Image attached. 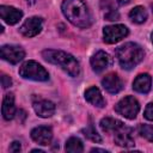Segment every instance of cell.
Masks as SVG:
<instances>
[{
  "label": "cell",
  "mask_w": 153,
  "mask_h": 153,
  "mask_svg": "<svg viewBox=\"0 0 153 153\" xmlns=\"http://www.w3.org/2000/svg\"><path fill=\"white\" fill-rule=\"evenodd\" d=\"M63 16L78 27H88L92 23L90 11L82 0H63L61 5Z\"/></svg>",
  "instance_id": "obj_1"
},
{
  "label": "cell",
  "mask_w": 153,
  "mask_h": 153,
  "mask_svg": "<svg viewBox=\"0 0 153 153\" xmlns=\"http://www.w3.org/2000/svg\"><path fill=\"white\" fill-rule=\"evenodd\" d=\"M42 56L47 62L54 63L60 66L67 74L71 76H79L80 74V66L79 62L68 53L62 50H54V49H45L42 51Z\"/></svg>",
  "instance_id": "obj_2"
},
{
  "label": "cell",
  "mask_w": 153,
  "mask_h": 153,
  "mask_svg": "<svg viewBox=\"0 0 153 153\" xmlns=\"http://www.w3.org/2000/svg\"><path fill=\"white\" fill-rule=\"evenodd\" d=\"M116 57L118 60V63L123 69H131L136 65H139L145 56L143 49L134 43V42H128L122 44L116 49Z\"/></svg>",
  "instance_id": "obj_3"
},
{
  "label": "cell",
  "mask_w": 153,
  "mask_h": 153,
  "mask_svg": "<svg viewBox=\"0 0 153 153\" xmlns=\"http://www.w3.org/2000/svg\"><path fill=\"white\" fill-rule=\"evenodd\" d=\"M19 75L24 79L35 80V81H47L49 74L43 66L36 61H26L19 68Z\"/></svg>",
  "instance_id": "obj_4"
},
{
  "label": "cell",
  "mask_w": 153,
  "mask_h": 153,
  "mask_svg": "<svg viewBox=\"0 0 153 153\" xmlns=\"http://www.w3.org/2000/svg\"><path fill=\"white\" fill-rule=\"evenodd\" d=\"M115 111L128 120H134L140 111V104L136 98L127 96L115 105Z\"/></svg>",
  "instance_id": "obj_5"
},
{
  "label": "cell",
  "mask_w": 153,
  "mask_h": 153,
  "mask_svg": "<svg viewBox=\"0 0 153 153\" xmlns=\"http://www.w3.org/2000/svg\"><path fill=\"white\" fill-rule=\"evenodd\" d=\"M129 33L128 27L122 24H116V25H108L103 29V39L105 43L114 44L124 38Z\"/></svg>",
  "instance_id": "obj_6"
},
{
  "label": "cell",
  "mask_w": 153,
  "mask_h": 153,
  "mask_svg": "<svg viewBox=\"0 0 153 153\" xmlns=\"http://www.w3.org/2000/svg\"><path fill=\"white\" fill-rule=\"evenodd\" d=\"M0 53H1V57L2 60L12 63V65H16L18 62H20L24 56H25V51L18 47V45H12V44H5L1 47L0 49Z\"/></svg>",
  "instance_id": "obj_7"
},
{
  "label": "cell",
  "mask_w": 153,
  "mask_h": 153,
  "mask_svg": "<svg viewBox=\"0 0 153 153\" xmlns=\"http://www.w3.org/2000/svg\"><path fill=\"white\" fill-rule=\"evenodd\" d=\"M43 27V20L39 17H31L27 18L22 26L19 27V31L25 37H35L37 36Z\"/></svg>",
  "instance_id": "obj_8"
},
{
  "label": "cell",
  "mask_w": 153,
  "mask_h": 153,
  "mask_svg": "<svg viewBox=\"0 0 153 153\" xmlns=\"http://www.w3.org/2000/svg\"><path fill=\"white\" fill-rule=\"evenodd\" d=\"M90 62H91V67H92L93 72L102 73L103 71L108 69L112 65V57L108 53H105L103 50H99V51H97L96 54L92 55Z\"/></svg>",
  "instance_id": "obj_9"
},
{
  "label": "cell",
  "mask_w": 153,
  "mask_h": 153,
  "mask_svg": "<svg viewBox=\"0 0 153 153\" xmlns=\"http://www.w3.org/2000/svg\"><path fill=\"white\" fill-rule=\"evenodd\" d=\"M31 137L35 142L41 146H48L53 139V131L50 127L39 126L31 130Z\"/></svg>",
  "instance_id": "obj_10"
},
{
  "label": "cell",
  "mask_w": 153,
  "mask_h": 153,
  "mask_svg": "<svg viewBox=\"0 0 153 153\" xmlns=\"http://www.w3.org/2000/svg\"><path fill=\"white\" fill-rule=\"evenodd\" d=\"M0 16L5 23H7L8 25H14L22 19L23 12L16 7L2 5L0 6Z\"/></svg>",
  "instance_id": "obj_11"
},
{
  "label": "cell",
  "mask_w": 153,
  "mask_h": 153,
  "mask_svg": "<svg viewBox=\"0 0 153 153\" xmlns=\"http://www.w3.org/2000/svg\"><path fill=\"white\" fill-rule=\"evenodd\" d=\"M102 85L105 91H108L109 93H112V94L118 93L123 88V82L116 73H110V74L105 75L102 79Z\"/></svg>",
  "instance_id": "obj_12"
},
{
  "label": "cell",
  "mask_w": 153,
  "mask_h": 153,
  "mask_svg": "<svg viewBox=\"0 0 153 153\" xmlns=\"http://www.w3.org/2000/svg\"><path fill=\"white\" fill-rule=\"evenodd\" d=\"M115 143L122 147H133L134 143V137H133V129L127 128V127H121L117 131H115Z\"/></svg>",
  "instance_id": "obj_13"
},
{
  "label": "cell",
  "mask_w": 153,
  "mask_h": 153,
  "mask_svg": "<svg viewBox=\"0 0 153 153\" xmlns=\"http://www.w3.org/2000/svg\"><path fill=\"white\" fill-rule=\"evenodd\" d=\"M33 110L39 117L48 118V117L54 115L55 104L50 100H47V99H38V100L33 102Z\"/></svg>",
  "instance_id": "obj_14"
},
{
  "label": "cell",
  "mask_w": 153,
  "mask_h": 153,
  "mask_svg": "<svg viewBox=\"0 0 153 153\" xmlns=\"http://www.w3.org/2000/svg\"><path fill=\"white\" fill-rule=\"evenodd\" d=\"M151 86H152V78L147 73L139 74L133 82L134 91H136L139 93H148L151 90Z\"/></svg>",
  "instance_id": "obj_15"
},
{
  "label": "cell",
  "mask_w": 153,
  "mask_h": 153,
  "mask_svg": "<svg viewBox=\"0 0 153 153\" xmlns=\"http://www.w3.org/2000/svg\"><path fill=\"white\" fill-rule=\"evenodd\" d=\"M1 112L2 117L6 121H10L16 115V106H14V97L12 93L5 94L2 99V106H1Z\"/></svg>",
  "instance_id": "obj_16"
},
{
  "label": "cell",
  "mask_w": 153,
  "mask_h": 153,
  "mask_svg": "<svg viewBox=\"0 0 153 153\" xmlns=\"http://www.w3.org/2000/svg\"><path fill=\"white\" fill-rule=\"evenodd\" d=\"M85 99L97 108H103L105 105V99L103 98L99 88L96 86H91L85 91Z\"/></svg>",
  "instance_id": "obj_17"
},
{
  "label": "cell",
  "mask_w": 153,
  "mask_h": 153,
  "mask_svg": "<svg viewBox=\"0 0 153 153\" xmlns=\"http://www.w3.org/2000/svg\"><path fill=\"white\" fill-rule=\"evenodd\" d=\"M99 126H100L102 130L105 131V133H115V131H117L121 127H123L124 124H123L121 121L116 120V118H112V117H104V118L100 120Z\"/></svg>",
  "instance_id": "obj_18"
},
{
  "label": "cell",
  "mask_w": 153,
  "mask_h": 153,
  "mask_svg": "<svg viewBox=\"0 0 153 153\" xmlns=\"http://www.w3.org/2000/svg\"><path fill=\"white\" fill-rule=\"evenodd\" d=\"M129 18L136 24H142L147 19V11L142 6H136L129 12Z\"/></svg>",
  "instance_id": "obj_19"
},
{
  "label": "cell",
  "mask_w": 153,
  "mask_h": 153,
  "mask_svg": "<svg viewBox=\"0 0 153 153\" xmlns=\"http://www.w3.org/2000/svg\"><path fill=\"white\" fill-rule=\"evenodd\" d=\"M65 149L67 152H71V153H81L84 151V145H82V141L79 139V137H75V136H72L67 140L66 142V146H65Z\"/></svg>",
  "instance_id": "obj_20"
},
{
  "label": "cell",
  "mask_w": 153,
  "mask_h": 153,
  "mask_svg": "<svg viewBox=\"0 0 153 153\" xmlns=\"http://www.w3.org/2000/svg\"><path fill=\"white\" fill-rule=\"evenodd\" d=\"M82 134H84L88 140H91V141H93V142H102V137L99 136V134L97 133V130L94 129V127H93L92 124H90L88 127L84 128V129H82Z\"/></svg>",
  "instance_id": "obj_21"
},
{
  "label": "cell",
  "mask_w": 153,
  "mask_h": 153,
  "mask_svg": "<svg viewBox=\"0 0 153 153\" xmlns=\"http://www.w3.org/2000/svg\"><path fill=\"white\" fill-rule=\"evenodd\" d=\"M139 133L142 137H145L146 140L153 142V126L151 124H141L139 127Z\"/></svg>",
  "instance_id": "obj_22"
},
{
  "label": "cell",
  "mask_w": 153,
  "mask_h": 153,
  "mask_svg": "<svg viewBox=\"0 0 153 153\" xmlns=\"http://www.w3.org/2000/svg\"><path fill=\"white\" fill-rule=\"evenodd\" d=\"M104 18H105L106 20H111V22L118 20V19H120V13L117 12L116 8H111V10H108V11L104 13Z\"/></svg>",
  "instance_id": "obj_23"
},
{
  "label": "cell",
  "mask_w": 153,
  "mask_h": 153,
  "mask_svg": "<svg viewBox=\"0 0 153 153\" xmlns=\"http://www.w3.org/2000/svg\"><path fill=\"white\" fill-rule=\"evenodd\" d=\"M143 116H145L146 120L153 121V103L147 104V106L145 109V112H143Z\"/></svg>",
  "instance_id": "obj_24"
},
{
  "label": "cell",
  "mask_w": 153,
  "mask_h": 153,
  "mask_svg": "<svg viewBox=\"0 0 153 153\" xmlns=\"http://www.w3.org/2000/svg\"><path fill=\"white\" fill-rule=\"evenodd\" d=\"M1 85H2L4 88L10 87V86L12 85V80H11V78H10L8 75H6V74H2V76H1Z\"/></svg>",
  "instance_id": "obj_25"
},
{
  "label": "cell",
  "mask_w": 153,
  "mask_h": 153,
  "mask_svg": "<svg viewBox=\"0 0 153 153\" xmlns=\"http://www.w3.org/2000/svg\"><path fill=\"white\" fill-rule=\"evenodd\" d=\"M20 149H22V146H20V142H18V141H13L10 146V152L16 153V152H19Z\"/></svg>",
  "instance_id": "obj_26"
},
{
  "label": "cell",
  "mask_w": 153,
  "mask_h": 153,
  "mask_svg": "<svg viewBox=\"0 0 153 153\" xmlns=\"http://www.w3.org/2000/svg\"><path fill=\"white\" fill-rule=\"evenodd\" d=\"M116 1H117V4L120 6H124V5H128L130 0H116Z\"/></svg>",
  "instance_id": "obj_27"
},
{
  "label": "cell",
  "mask_w": 153,
  "mask_h": 153,
  "mask_svg": "<svg viewBox=\"0 0 153 153\" xmlns=\"http://www.w3.org/2000/svg\"><path fill=\"white\" fill-rule=\"evenodd\" d=\"M91 152H102V153H106L105 149H100V148H92Z\"/></svg>",
  "instance_id": "obj_28"
},
{
  "label": "cell",
  "mask_w": 153,
  "mask_h": 153,
  "mask_svg": "<svg viewBox=\"0 0 153 153\" xmlns=\"http://www.w3.org/2000/svg\"><path fill=\"white\" fill-rule=\"evenodd\" d=\"M26 2H27L29 5H33V4L36 2V0H26Z\"/></svg>",
  "instance_id": "obj_29"
},
{
  "label": "cell",
  "mask_w": 153,
  "mask_h": 153,
  "mask_svg": "<svg viewBox=\"0 0 153 153\" xmlns=\"http://www.w3.org/2000/svg\"><path fill=\"white\" fill-rule=\"evenodd\" d=\"M31 152H38V153H43V151H42V149H32Z\"/></svg>",
  "instance_id": "obj_30"
},
{
  "label": "cell",
  "mask_w": 153,
  "mask_h": 153,
  "mask_svg": "<svg viewBox=\"0 0 153 153\" xmlns=\"http://www.w3.org/2000/svg\"><path fill=\"white\" fill-rule=\"evenodd\" d=\"M151 38H152V42H153V32H152V35H151Z\"/></svg>",
  "instance_id": "obj_31"
},
{
  "label": "cell",
  "mask_w": 153,
  "mask_h": 153,
  "mask_svg": "<svg viewBox=\"0 0 153 153\" xmlns=\"http://www.w3.org/2000/svg\"><path fill=\"white\" fill-rule=\"evenodd\" d=\"M152 10H153V5H152Z\"/></svg>",
  "instance_id": "obj_32"
}]
</instances>
